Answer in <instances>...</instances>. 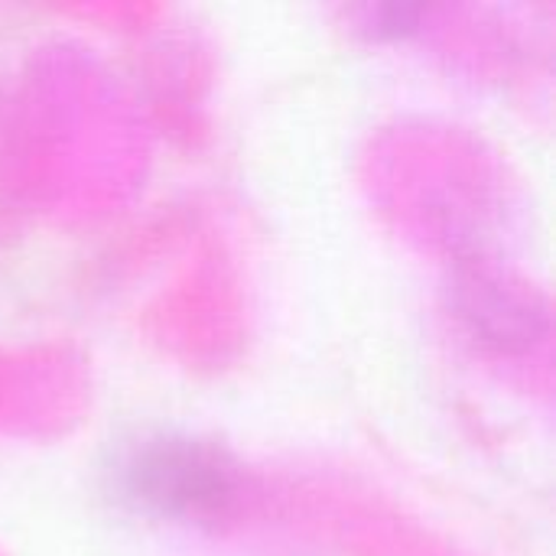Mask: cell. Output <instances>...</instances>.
<instances>
[{
    "instance_id": "cell-1",
    "label": "cell",
    "mask_w": 556,
    "mask_h": 556,
    "mask_svg": "<svg viewBox=\"0 0 556 556\" xmlns=\"http://www.w3.org/2000/svg\"><path fill=\"white\" fill-rule=\"evenodd\" d=\"M121 489L137 508L156 518L215 521L231 508L238 479L235 466L215 446L189 437H153L127 456Z\"/></svg>"
},
{
    "instance_id": "cell-2",
    "label": "cell",
    "mask_w": 556,
    "mask_h": 556,
    "mask_svg": "<svg viewBox=\"0 0 556 556\" xmlns=\"http://www.w3.org/2000/svg\"><path fill=\"white\" fill-rule=\"evenodd\" d=\"M466 316L476 323V329L502 345L511 342H528L538 336V319L541 309H534V303L521 300L518 293H505L502 283H476L469 290V303H466Z\"/></svg>"
}]
</instances>
